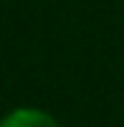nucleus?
Segmentation results:
<instances>
[{
  "label": "nucleus",
  "instance_id": "f257e3e1",
  "mask_svg": "<svg viewBox=\"0 0 124 127\" xmlns=\"http://www.w3.org/2000/svg\"><path fill=\"white\" fill-rule=\"evenodd\" d=\"M0 127H62V125L52 112H47L41 106L23 104V106L8 109L0 117Z\"/></svg>",
  "mask_w": 124,
  "mask_h": 127
}]
</instances>
